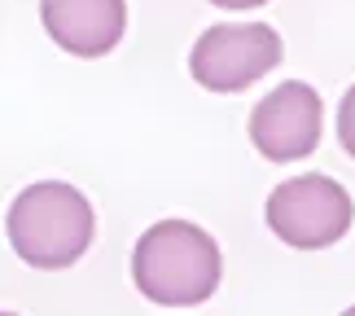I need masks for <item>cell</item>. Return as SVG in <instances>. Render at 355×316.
Returning <instances> with one entry per match:
<instances>
[{
    "mask_svg": "<svg viewBox=\"0 0 355 316\" xmlns=\"http://www.w3.org/2000/svg\"><path fill=\"white\" fill-rule=\"evenodd\" d=\"M5 316H13V312H5Z\"/></svg>",
    "mask_w": 355,
    "mask_h": 316,
    "instance_id": "10",
    "label": "cell"
},
{
    "mask_svg": "<svg viewBox=\"0 0 355 316\" xmlns=\"http://www.w3.org/2000/svg\"><path fill=\"white\" fill-rule=\"evenodd\" d=\"M211 5H220V9H259V5H268V0H211Z\"/></svg>",
    "mask_w": 355,
    "mask_h": 316,
    "instance_id": "8",
    "label": "cell"
},
{
    "mask_svg": "<svg viewBox=\"0 0 355 316\" xmlns=\"http://www.w3.org/2000/svg\"><path fill=\"white\" fill-rule=\"evenodd\" d=\"M281 35L268 22H220L189 53V75L211 92H241L281 62Z\"/></svg>",
    "mask_w": 355,
    "mask_h": 316,
    "instance_id": "4",
    "label": "cell"
},
{
    "mask_svg": "<svg viewBox=\"0 0 355 316\" xmlns=\"http://www.w3.org/2000/svg\"><path fill=\"white\" fill-rule=\"evenodd\" d=\"M324 132V101L303 79H285L250 110V141L272 163L307 158Z\"/></svg>",
    "mask_w": 355,
    "mask_h": 316,
    "instance_id": "5",
    "label": "cell"
},
{
    "mask_svg": "<svg viewBox=\"0 0 355 316\" xmlns=\"http://www.w3.org/2000/svg\"><path fill=\"white\" fill-rule=\"evenodd\" d=\"M92 202L66 181L26 185L9 207V246L31 268H71L92 246Z\"/></svg>",
    "mask_w": 355,
    "mask_h": 316,
    "instance_id": "2",
    "label": "cell"
},
{
    "mask_svg": "<svg viewBox=\"0 0 355 316\" xmlns=\"http://www.w3.org/2000/svg\"><path fill=\"white\" fill-rule=\"evenodd\" d=\"M263 219L285 246H294V251H320V246H334L351 228L355 202L338 181H329L320 172H307V176L281 181L272 189Z\"/></svg>",
    "mask_w": 355,
    "mask_h": 316,
    "instance_id": "3",
    "label": "cell"
},
{
    "mask_svg": "<svg viewBox=\"0 0 355 316\" xmlns=\"http://www.w3.org/2000/svg\"><path fill=\"white\" fill-rule=\"evenodd\" d=\"M338 141H343V149L355 158V84L347 88L343 106H338Z\"/></svg>",
    "mask_w": 355,
    "mask_h": 316,
    "instance_id": "7",
    "label": "cell"
},
{
    "mask_svg": "<svg viewBox=\"0 0 355 316\" xmlns=\"http://www.w3.org/2000/svg\"><path fill=\"white\" fill-rule=\"evenodd\" d=\"M40 22L75 58H105L128 31L123 0H40Z\"/></svg>",
    "mask_w": 355,
    "mask_h": 316,
    "instance_id": "6",
    "label": "cell"
},
{
    "mask_svg": "<svg viewBox=\"0 0 355 316\" xmlns=\"http://www.w3.org/2000/svg\"><path fill=\"white\" fill-rule=\"evenodd\" d=\"M224 255L207 228L189 219H158L132 251V281L162 308H193L220 290Z\"/></svg>",
    "mask_w": 355,
    "mask_h": 316,
    "instance_id": "1",
    "label": "cell"
},
{
    "mask_svg": "<svg viewBox=\"0 0 355 316\" xmlns=\"http://www.w3.org/2000/svg\"><path fill=\"white\" fill-rule=\"evenodd\" d=\"M343 316H355V303H351V308H347V312H343Z\"/></svg>",
    "mask_w": 355,
    "mask_h": 316,
    "instance_id": "9",
    "label": "cell"
}]
</instances>
